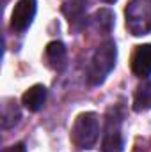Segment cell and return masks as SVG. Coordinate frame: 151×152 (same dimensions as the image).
Returning <instances> with one entry per match:
<instances>
[{"instance_id": "6da1fadb", "label": "cell", "mask_w": 151, "mask_h": 152, "mask_svg": "<svg viewBox=\"0 0 151 152\" xmlns=\"http://www.w3.org/2000/svg\"><path fill=\"white\" fill-rule=\"evenodd\" d=\"M115 58H117V48L114 41H105L101 42L93 58H91V66L87 71V81L91 85H101L105 81V78L110 75V71L115 66Z\"/></svg>"}, {"instance_id": "7a4b0ae2", "label": "cell", "mask_w": 151, "mask_h": 152, "mask_svg": "<svg viewBox=\"0 0 151 152\" xmlns=\"http://www.w3.org/2000/svg\"><path fill=\"white\" fill-rule=\"evenodd\" d=\"M100 138V120L94 112L80 113L73 122L71 127V142L75 143L76 149L89 151L96 145Z\"/></svg>"}, {"instance_id": "3957f363", "label": "cell", "mask_w": 151, "mask_h": 152, "mask_svg": "<svg viewBox=\"0 0 151 152\" xmlns=\"http://www.w3.org/2000/svg\"><path fill=\"white\" fill-rule=\"evenodd\" d=\"M126 28L132 36H146L151 32V0H132L124 11Z\"/></svg>"}, {"instance_id": "277c9868", "label": "cell", "mask_w": 151, "mask_h": 152, "mask_svg": "<svg viewBox=\"0 0 151 152\" xmlns=\"http://www.w3.org/2000/svg\"><path fill=\"white\" fill-rule=\"evenodd\" d=\"M36 11H38V2L36 0H18L14 9H13V14H11V27H13V30L25 32L32 25Z\"/></svg>"}, {"instance_id": "5b68a950", "label": "cell", "mask_w": 151, "mask_h": 152, "mask_svg": "<svg viewBox=\"0 0 151 152\" xmlns=\"http://www.w3.org/2000/svg\"><path fill=\"white\" fill-rule=\"evenodd\" d=\"M101 151L103 152H121L123 151V134H121V117L115 112L107 115L105 133L101 140Z\"/></svg>"}, {"instance_id": "8992f818", "label": "cell", "mask_w": 151, "mask_h": 152, "mask_svg": "<svg viewBox=\"0 0 151 152\" xmlns=\"http://www.w3.org/2000/svg\"><path fill=\"white\" fill-rule=\"evenodd\" d=\"M132 71L139 78L151 75V44H141L132 55Z\"/></svg>"}, {"instance_id": "52a82bcc", "label": "cell", "mask_w": 151, "mask_h": 152, "mask_svg": "<svg viewBox=\"0 0 151 152\" xmlns=\"http://www.w3.org/2000/svg\"><path fill=\"white\" fill-rule=\"evenodd\" d=\"M46 96H48V92H46L44 85H32L21 96V104L29 112H39L46 103Z\"/></svg>"}, {"instance_id": "ba28073f", "label": "cell", "mask_w": 151, "mask_h": 152, "mask_svg": "<svg viewBox=\"0 0 151 152\" xmlns=\"http://www.w3.org/2000/svg\"><path fill=\"white\" fill-rule=\"evenodd\" d=\"M44 58L50 67L53 69H62L66 62V46L61 41H52L44 48Z\"/></svg>"}, {"instance_id": "9c48e42d", "label": "cell", "mask_w": 151, "mask_h": 152, "mask_svg": "<svg viewBox=\"0 0 151 152\" xmlns=\"http://www.w3.org/2000/svg\"><path fill=\"white\" fill-rule=\"evenodd\" d=\"M21 118V112H20V106L16 104L14 99H4V104H2V115H0V124H2V129H9V127H14Z\"/></svg>"}, {"instance_id": "30bf717a", "label": "cell", "mask_w": 151, "mask_h": 152, "mask_svg": "<svg viewBox=\"0 0 151 152\" xmlns=\"http://www.w3.org/2000/svg\"><path fill=\"white\" fill-rule=\"evenodd\" d=\"M93 27L101 32V34H110L112 32V27H114V12L110 9L103 7V9H98L93 16Z\"/></svg>"}, {"instance_id": "8fae6325", "label": "cell", "mask_w": 151, "mask_h": 152, "mask_svg": "<svg viewBox=\"0 0 151 152\" xmlns=\"http://www.w3.org/2000/svg\"><path fill=\"white\" fill-rule=\"evenodd\" d=\"M151 108V80L139 85L135 97H133V110L135 112H146Z\"/></svg>"}, {"instance_id": "7c38bea8", "label": "cell", "mask_w": 151, "mask_h": 152, "mask_svg": "<svg viewBox=\"0 0 151 152\" xmlns=\"http://www.w3.org/2000/svg\"><path fill=\"white\" fill-rule=\"evenodd\" d=\"M4 152H27V149H25L23 143H16V145H11L7 151H4Z\"/></svg>"}, {"instance_id": "4fadbf2b", "label": "cell", "mask_w": 151, "mask_h": 152, "mask_svg": "<svg viewBox=\"0 0 151 152\" xmlns=\"http://www.w3.org/2000/svg\"><path fill=\"white\" fill-rule=\"evenodd\" d=\"M101 2H105V4H114V2H117V0H101Z\"/></svg>"}, {"instance_id": "5bb4252c", "label": "cell", "mask_w": 151, "mask_h": 152, "mask_svg": "<svg viewBox=\"0 0 151 152\" xmlns=\"http://www.w3.org/2000/svg\"><path fill=\"white\" fill-rule=\"evenodd\" d=\"M73 2H78V4H84L85 0H73Z\"/></svg>"}]
</instances>
